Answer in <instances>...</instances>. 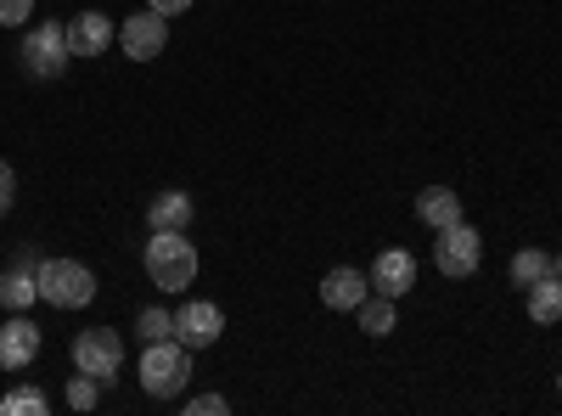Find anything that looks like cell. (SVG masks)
Returning a JSON list of instances; mask_svg holds the SVG:
<instances>
[{
  "instance_id": "2e32d148",
  "label": "cell",
  "mask_w": 562,
  "mask_h": 416,
  "mask_svg": "<svg viewBox=\"0 0 562 416\" xmlns=\"http://www.w3.org/2000/svg\"><path fill=\"white\" fill-rule=\"evenodd\" d=\"M355 315H360V333H371V338H389V333L400 327V310H394L389 293H366Z\"/></svg>"
},
{
  "instance_id": "603a6c76",
  "label": "cell",
  "mask_w": 562,
  "mask_h": 416,
  "mask_svg": "<svg viewBox=\"0 0 562 416\" xmlns=\"http://www.w3.org/2000/svg\"><path fill=\"white\" fill-rule=\"evenodd\" d=\"M192 416H225L231 411V400L225 394H192V405H186Z\"/></svg>"
},
{
  "instance_id": "44dd1931",
  "label": "cell",
  "mask_w": 562,
  "mask_h": 416,
  "mask_svg": "<svg viewBox=\"0 0 562 416\" xmlns=\"http://www.w3.org/2000/svg\"><path fill=\"white\" fill-rule=\"evenodd\" d=\"M97 389H102L97 378H85V372H79V378L68 383V405H74V411H90V405H97Z\"/></svg>"
},
{
  "instance_id": "ffe728a7",
  "label": "cell",
  "mask_w": 562,
  "mask_h": 416,
  "mask_svg": "<svg viewBox=\"0 0 562 416\" xmlns=\"http://www.w3.org/2000/svg\"><path fill=\"white\" fill-rule=\"evenodd\" d=\"M135 333H140V344H158V338H175V315H169V310H140V321H135Z\"/></svg>"
},
{
  "instance_id": "8fae6325",
  "label": "cell",
  "mask_w": 562,
  "mask_h": 416,
  "mask_svg": "<svg viewBox=\"0 0 562 416\" xmlns=\"http://www.w3.org/2000/svg\"><path fill=\"white\" fill-rule=\"evenodd\" d=\"M371 288L389 293V299H405V293L416 288V259H411L405 248H383L378 265H371Z\"/></svg>"
},
{
  "instance_id": "3957f363",
  "label": "cell",
  "mask_w": 562,
  "mask_h": 416,
  "mask_svg": "<svg viewBox=\"0 0 562 416\" xmlns=\"http://www.w3.org/2000/svg\"><path fill=\"white\" fill-rule=\"evenodd\" d=\"M34 282H40V299L57 304V310H85L97 299V270L79 265V259H40Z\"/></svg>"
},
{
  "instance_id": "4316f807",
  "label": "cell",
  "mask_w": 562,
  "mask_h": 416,
  "mask_svg": "<svg viewBox=\"0 0 562 416\" xmlns=\"http://www.w3.org/2000/svg\"><path fill=\"white\" fill-rule=\"evenodd\" d=\"M557 389H562V372H557Z\"/></svg>"
},
{
  "instance_id": "30bf717a",
  "label": "cell",
  "mask_w": 562,
  "mask_h": 416,
  "mask_svg": "<svg viewBox=\"0 0 562 416\" xmlns=\"http://www.w3.org/2000/svg\"><path fill=\"white\" fill-rule=\"evenodd\" d=\"M371 293V276L355 270V265H338L321 276V304L326 310H360V299Z\"/></svg>"
},
{
  "instance_id": "7c38bea8",
  "label": "cell",
  "mask_w": 562,
  "mask_h": 416,
  "mask_svg": "<svg viewBox=\"0 0 562 416\" xmlns=\"http://www.w3.org/2000/svg\"><path fill=\"white\" fill-rule=\"evenodd\" d=\"M113 40H119V29H113L102 12H79V18L68 23V52H74V57H102Z\"/></svg>"
},
{
  "instance_id": "5b68a950",
  "label": "cell",
  "mask_w": 562,
  "mask_h": 416,
  "mask_svg": "<svg viewBox=\"0 0 562 416\" xmlns=\"http://www.w3.org/2000/svg\"><path fill=\"white\" fill-rule=\"evenodd\" d=\"M479 259H484V237L467 220H456V225H445L439 231V243H434V265L450 276V282H467V276L479 270Z\"/></svg>"
},
{
  "instance_id": "8992f818",
  "label": "cell",
  "mask_w": 562,
  "mask_h": 416,
  "mask_svg": "<svg viewBox=\"0 0 562 416\" xmlns=\"http://www.w3.org/2000/svg\"><path fill=\"white\" fill-rule=\"evenodd\" d=\"M68 29L63 23H34L29 34H23V63H29V74L34 79H63V68H68Z\"/></svg>"
},
{
  "instance_id": "52a82bcc",
  "label": "cell",
  "mask_w": 562,
  "mask_h": 416,
  "mask_svg": "<svg viewBox=\"0 0 562 416\" xmlns=\"http://www.w3.org/2000/svg\"><path fill=\"white\" fill-rule=\"evenodd\" d=\"M119 45H124V57L130 63H153V57H164V45H169V18L164 12H135V18H124V29H119Z\"/></svg>"
},
{
  "instance_id": "277c9868",
  "label": "cell",
  "mask_w": 562,
  "mask_h": 416,
  "mask_svg": "<svg viewBox=\"0 0 562 416\" xmlns=\"http://www.w3.org/2000/svg\"><path fill=\"white\" fill-rule=\"evenodd\" d=\"M74 366L108 389V383L119 378V366H124V338H119L113 327H85V333L74 338Z\"/></svg>"
},
{
  "instance_id": "9a60e30c",
  "label": "cell",
  "mask_w": 562,
  "mask_h": 416,
  "mask_svg": "<svg viewBox=\"0 0 562 416\" xmlns=\"http://www.w3.org/2000/svg\"><path fill=\"white\" fill-rule=\"evenodd\" d=\"M40 265H12L7 276H0V310H29L40 299V282H34Z\"/></svg>"
},
{
  "instance_id": "ba28073f",
  "label": "cell",
  "mask_w": 562,
  "mask_h": 416,
  "mask_svg": "<svg viewBox=\"0 0 562 416\" xmlns=\"http://www.w3.org/2000/svg\"><path fill=\"white\" fill-rule=\"evenodd\" d=\"M220 333H225V310H220V304H209V299H192V304H180V310H175V338H180V344L209 349Z\"/></svg>"
},
{
  "instance_id": "e0dca14e",
  "label": "cell",
  "mask_w": 562,
  "mask_h": 416,
  "mask_svg": "<svg viewBox=\"0 0 562 416\" xmlns=\"http://www.w3.org/2000/svg\"><path fill=\"white\" fill-rule=\"evenodd\" d=\"M529 321H540V327H557L562 321V276L557 270L529 288Z\"/></svg>"
},
{
  "instance_id": "6da1fadb",
  "label": "cell",
  "mask_w": 562,
  "mask_h": 416,
  "mask_svg": "<svg viewBox=\"0 0 562 416\" xmlns=\"http://www.w3.org/2000/svg\"><path fill=\"white\" fill-rule=\"evenodd\" d=\"M186 383H192V344L158 338L140 349V389L153 400H175V394H186Z\"/></svg>"
},
{
  "instance_id": "d6986e66",
  "label": "cell",
  "mask_w": 562,
  "mask_h": 416,
  "mask_svg": "<svg viewBox=\"0 0 562 416\" xmlns=\"http://www.w3.org/2000/svg\"><path fill=\"white\" fill-rule=\"evenodd\" d=\"M0 411H7V416H45V411H52V400H45L40 389H12L7 400H0Z\"/></svg>"
},
{
  "instance_id": "7402d4cb",
  "label": "cell",
  "mask_w": 562,
  "mask_h": 416,
  "mask_svg": "<svg viewBox=\"0 0 562 416\" xmlns=\"http://www.w3.org/2000/svg\"><path fill=\"white\" fill-rule=\"evenodd\" d=\"M34 18V0H0V23L7 29H23Z\"/></svg>"
},
{
  "instance_id": "ac0fdd59",
  "label": "cell",
  "mask_w": 562,
  "mask_h": 416,
  "mask_svg": "<svg viewBox=\"0 0 562 416\" xmlns=\"http://www.w3.org/2000/svg\"><path fill=\"white\" fill-rule=\"evenodd\" d=\"M551 270H557V259H551L546 248H524L518 259H512V288H524V293H529L535 282H546Z\"/></svg>"
},
{
  "instance_id": "4fadbf2b",
  "label": "cell",
  "mask_w": 562,
  "mask_h": 416,
  "mask_svg": "<svg viewBox=\"0 0 562 416\" xmlns=\"http://www.w3.org/2000/svg\"><path fill=\"white\" fill-rule=\"evenodd\" d=\"M416 220L428 225V231H445L461 220V198L450 187H428V192H416Z\"/></svg>"
},
{
  "instance_id": "5bb4252c",
  "label": "cell",
  "mask_w": 562,
  "mask_h": 416,
  "mask_svg": "<svg viewBox=\"0 0 562 416\" xmlns=\"http://www.w3.org/2000/svg\"><path fill=\"white\" fill-rule=\"evenodd\" d=\"M192 225V198L186 192H158L147 209V231H186Z\"/></svg>"
},
{
  "instance_id": "cb8c5ba5",
  "label": "cell",
  "mask_w": 562,
  "mask_h": 416,
  "mask_svg": "<svg viewBox=\"0 0 562 416\" xmlns=\"http://www.w3.org/2000/svg\"><path fill=\"white\" fill-rule=\"evenodd\" d=\"M12 203H18V175H12L7 158H0V214H12Z\"/></svg>"
},
{
  "instance_id": "d4e9b609",
  "label": "cell",
  "mask_w": 562,
  "mask_h": 416,
  "mask_svg": "<svg viewBox=\"0 0 562 416\" xmlns=\"http://www.w3.org/2000/svg\"><path fill=\"white\" fill-rule=\"evenodd\" d=\"M147 7H153V12H164V18H175V12L192 7V0H147Z\"/></svg>"
},
{
  "instance_id": "484cf974",
  "label": "cell",
  "mask_w": 562,
  "mask_h": 416,
  "mask_svg": "<svg viewBox=\"0 0 562 416\" xmlns=\"http://www.w3.org/2000/svg\"><path fill=\"white\" fill-rule=\"evenodd\" d=\"M557 276H562V254H557Z\"/></svg>"
},
{
  "instance_id": "9c48e42d",
  "label": "cell",
  "mask_w": 562,
  "mask_h": 416,
  "mask_svg": "<svg viewBox=\"0 0 562 416\" xmlns=\"http://www.w3.org/2000/svg\"><path fill=\"white\" fill-rule=\"evenodd\" d=\"M34 360H40V327L23 310H12V321L0 327V366H7V372H23V366H34Z\"/></svg>"
},
{
  "instance_id": "7a4b0ae2",
  "label": "cell",
  "mask_w": 562,
  "mask_h": 416,
  "mask_svg": "<svg viewBox=\"0 0 562 416\" xmlns=\"http://www.w3.org/2000/svg\"><path fill=\"white\" fill-rule=\"evenodd\" d=\"M147 276H153V288H164V293H186L198 282V248L186 243V231H153Z\"/></svg>"
}]
</instances>
